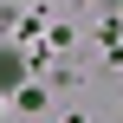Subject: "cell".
<instances>
[{"instance_id": "6da1fadb", "label": "cell", "mask_w": 123, "mask_h": 123, "mask_svg": "<svg viewBox=\"0 0 123 123\" xmlns=\"http://www.w3.org/2000/svg\"><path fill=\"white\" fill-rule=\"evenodd\" d=\"M19 84H26V52L0 45V91H19Z\"/></svg>"}]
</instances>
